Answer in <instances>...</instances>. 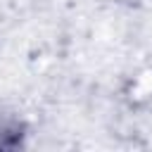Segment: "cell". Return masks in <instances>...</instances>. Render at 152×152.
Here are the masks:
<instances>
[{
	"mask_svg": "<svg viewBox=\"0 0 152 152\" xmlns=\"http://www.w3.org/2000/svg\"><path fill=\"white\" fill-rule=\"evenodd\" d=\"M26 124L12 114H0V150H17L24 145Z\"/></svg>",
	"mask_w": 152,
	"mask_h": 152,
	"instance_id": "1",
	"label": "cell"
}]
</instances>
